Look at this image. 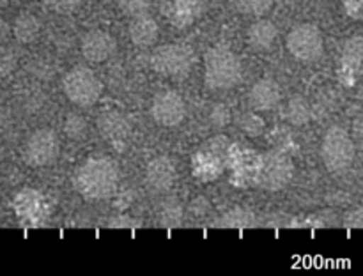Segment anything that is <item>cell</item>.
Masks as SVG:
<instances>
[{"mask_svg":"<svg viewBox=\"0 0 363 276\" xmlns=\"http://www.w3.org/2000/svg\"><path fill=\"white\" fill-rule=\"evenodd\" d=\"M73 184L89 200H103L116 193L119 170L110 158H89L74 172Z\"/></svg>","mask_w":363,"mask_h":276,"instance_id":"6da1fadb","label":"cell"},{"mask_svg":"<svg viewBox=\"0 0 363 276\" xmlns=\"http://www.w3.org/2000/svg\"><path fill=\"white\" fill-rule=\"evenodd\" d=\"M243 76L241 60L227 46H213L204 53V81L213 91L236 87Z\"/></svg>","mask_w":363,"mask_h":276,"instance_id":"7a4b0ae2","label":"cell"},{"mask_svg":"<svg viewBox=\"0 0 363 276\" xmlns=\"http://www.w3.org/2000/svg\"><path fill=\"white\" fill-rule=\"evenodd\" d=\"M233 142L223 134L209 138L191 156V173L201 183H213L225 170L227 152Z\"/></svg>","mask_w":363,"mask_h":276,"instance_id":"3957f363","label":"cell"},{"mask_svg":"<svg viewBox=\"0 0 363 276\" xmlns=\"http://www.w3.org/2000/svg\"><path fill=\"white\" fill-rule=\"evenodd\" d=\"M262 156L245 144H230L225 168L230 170V184L241 190L257 186Z\"/></svg>","mask_w":363,"mask_h":276,"instance_id":"277c9868","label":"cell"},{"mask_svg":"<svg viewBox=\"0 0 363 276\" xmlns=\"http://www.w3.org/2000/svg\"><path fill=\"white\" fill-rule=\"evenodd\" d=\"M62 88L66 98L73 105L80 106V108H89L101 98L103 84L92 69L85 66H74L64 76Z\"/></svg>","mask_w":363,"mask_h":276,"instance_id":"5b68a950","label":"cell"},{"mask_svg":"<svg viewBox=\"0 0 363 276\" xmlns=\"http://www.w3.org/2000/svg\"><path fill=\"white\" fill-rule=\"evenodd\" d=\"M354 142L344 127L332 126L326 131L321 144V156L330 172H342L350 168L354 161Z\"/></svg>","mask_w":363,"mask_h":276,"instance_id":"8992f818","label":"cell"},{"mask_svg":"<svg viewBox=\"0 0 363 276\" xmlns=\"http://www.w3.org/2000/svg\"><path fill=\"white\" fill-rule=\"evenodd\" d=\"M194 66V52L186 45L170 42L156 48L151 55V67L169 78H184Z\"/></svg>","mask_w":363,"mask_h":276,"instance_id":"52a82bcc","label":"cell"},{"mask_svg":"<svg viewBox=\"0 0 363 276\" xmlns=\"http://www.w3.org/2000/svg\"><path fill=\"white\" fill-rule=\"evenodd\" d=\"M286 46L300 62H314L325 52V38L314 23H300L291 28Z\"/></svg>","mask_w":363,"mask_h":276,"instance_id":"ba28073f","label":"cell"},{"mask_svg":"<svg viewBox=\"0 0 363 276\" xmlns=\"http://www.w3.org/2000/svg\"><path fill=\"white\" fill-rule=\"evenodd\" d=\"M262 156L257 186L268 191H279L289 184L294 176V165L282 151H269Z\"/></svg>","mask_w":363,"mask_h":276,"instance_id":"9c48e42d","label":"cell"},{"mask_svg":"<svg viewBox=\"0 0 363 276\" xmlns=\"http://www.w3.org/2000/svg\"><path fill=\"white\" fill-rule=\"evenodd\" d=\"M59 158V138L52 130H35L23 145V159L28 166L41 168L53 165Z\"/></svg>","mask_w":363,"mask_h":276,"instance_id":"30bf717a","label":"cell"},{"mask_svg":"<svg viewBox=\"0 0 363 276\" xmlns=\"http://www.w3.org/2000/svg\"><path fill=\"white\" fill-rule=\"evenodd\" d=\"M14 212L20 222L30 226H39L52 214V202L34 188H25L14 197Z\"/></svg>","mask_w":363,"mask_h":276,"instance_id":"8fae6325","label":"cell"},{"mask_svg":"<svg viewBox=\"0 0 363 276\" xmlns=\"http://www.w3.org/2000/svg\"><path fill=\"white\" fill-rule=\"evenodd\" d=\"M151 115L156 124L163 127H174L181 124L186 115V105L176 91H162L155 96L151 105Z\"/></svg>","mask_w":363,"mask_h":276,"instance_id":"7c38bea8","label":"cell"},{"mask_svg":"<svg viewBox=\"0 0 363 276\" xmlns=\"http://www.w3.org/2000/svg\"><path fill=\"white\" fill-rule=\"evenodd\" d=\"M116 39L112 38L110 32L101 30V28H92V30L85 32L80 42L82 55L89 62H105L116 53Z\"/></svg>","mask_w":363,"mask_h":276,"instance_id":"4fadbf2b","label":"cell"},{"mask_svg":"<svg viewBox=\"0 0 363 276\" xmlns=\"http://www.w3.org/2000/svg\"><path fill=\"white\" fill-rule=\"evenodd\" d=\"M98 130L101 133V137L106 142H110L117 151H124L126 149V144L131 134V126L123 113L116 112V110L103 112L98 117Z\"/></svg>","mask_w":363,"mask_h":276,"instance_id":"5bb4252c","label":"cell"},{"mask_svg":"<svg viewBox=\"0 0 363 276\" xmlns=\"http://www.w3.org/2000/svg\"><path fill=\"white\" fill-rule=\"evenodd\" d=\"M362 35H353V38L344 45L339 64V78L344 85H347V87L357 84L358 76H360L362 73Z\"/></svg>","mask_w":363,"mask_h":276,"instance_id":"9a60e30c","label":"cell"},{"mask_svg":"<svg viewBox=\"0 0 363 276\" xmlns=\"http://www.w3.org/2000/svg\"><path fill=\"white\" fill-rule=\"evenodd\" d=\"M176 183V166L167 156H156L145 168V184L156 193H165Z\"/></svg>","mask_w":363,"mask_h":276,"instance_id":"2e32d148","label":"cell"},{"mask_svg":"<svg viewBox=\"0 0 363 276\" xmlns=\"http://www.w3.org/2000/svg\"><path fill=\"white\" fill-rule=\"evenodd\" d=\"M282 99V88L273 78H262L255 81L254 87L248 92V103L257 112H269L277 108Z\"/></svg>","mask_w":363,"mask_h":276,"instance_id":"e0dca14e","label":"cell"},{"mask_svg":"<svg viewBox=\"0 0 363 276\" xmlns=\"http://www.w3.org/2000/svg\"><path fill=\"white\" fill-rule=\"evenodd\" d=\"M208 0H169L165 13L170 23L176 27H188L204 13Z\"/></svg>","mask_w":363,"mask_h":276,"instance_id":"ac0fdd59","label":"cell"},{"mask_svg":"<svg viewBox=\"0 0 363 276\" xmlns=\"http://www.w3.org/2000/svg\"><path fill=\"white\" fill-rule=\"evenodd\" d=\"M128 32H130V39L135 46H138V48H149L158 39L160 28L155 18L145 13H140L131 18Z\"/></svg>","mask_w":363,"mask_h":276,"instance_id":"d6986e66","label":"cell"},{"mask_svg":"<svg viewBox=\"0 0 363 276\" xmlns=\"http://www.w3.org/2000/svg\"><path fill=\"white\" fill-rule=\"evenodd\" d=\"M277 35H279V30H277V27L272 21L257 20L248 27L247 41L250 48L255 50V52H269L273 45H275Z\"/></svg>","mask_w":363,"mask_h":276,"instance_id":"ffe728a7","label":"cell"},{"mask_svg":"<svg viewBox=\"0 0 363 276\" xmlns=\"http://www.w3.org/2000/svg\"><path fill=\"white\" fill-rule=\"evenodd\" d=\"M41 34V23L32 13H20L13 21V35L21 45H30Z\"/></svg>","mask_w":363,"mask_h":276,"instance_id":"44dd1931","label":"cell"},{"mask_svg":"<svg viewBox=\"0 0 363 276\" xmlns=\"http://www.w3.org/2000/svg\"><path fill=\"white\" fill-rule=\"evenodd\" d=\"M286 119L294 126H303L311 119V110L308 103L301 96H294L289 99V105L286 108Z\"/></svg>","mask_w":363,"mask_h":276,"instance_id":"7402d4cb","label":"cell"},{"mask_svg":"<svg viewBox=\"0 0 363 276\" xmlns=\"http://www.w3.org/2000/svg\"><path fill=\"white\" fill-rule=\"evenodd\" d=\"M236 11L247 16H264L273 6V0H233Z\"/></svg>","mask_w":363,"mask_h":276,"instance_id":"603a6c76","label":"cell"},{"mask_svg":"<svg viewBox=\"0 0 363 276\" xmlns=\"http://www.w3.org/2000/svg\"><path fill=\"white\" fill-rule=\"evenodd\" d=\"M240 126H241V130L248 134V137L255 138V137H261V134L264 133L266 122L261 115H257V113L247 112L241 115Z\"/></svg>","mask_w":363,"mask_h":276,"instance_id":"cb8c5ba5","label":"cell"},{"mask_svg":"<svg viewBox=\"0 0 363 276\" xmlns=\"http://www.w3.org/2000/svg\"><path fill=\"white\" fill-rule=\"evenodd\" d=\"M64 133L71 140H82L87 134V122L84 120V117L77 115V113H69L64 120Z\"/></svg>","mask_w":363,"mask_h":276,"instance_id":"d4e9b609","label":"cell"},{"mask_svg":"<svg viewBox=\"0 0 363 276\" xmlns=\"http://www.w3.org/2000/svg\"><path fill=\"white\" fill-rule=\"evenodd\" d=\"M43 6L57 14H73L82 6V0H41Z\"/></svg>","mask_w":363,"mask_h":276,"instance_id":"484cf974","label":"cell"},{"mask_svg":"<svg viewBox=\"0 0 363 276\" xmlns=\"http://www.w3.org/2000/svg\"><path fill=\"white\" fill-rule=\"evenodd\" d=\"M18 66L16 53L7 46L0 45V76H9L14 73Z\"/></svg>","mask_w":363,"mask_h":276,"instance_id":"4316f807","label":"cell"},{"mask_svg":"<svg viewBox=\"0 0 363 276\" xmlns=\"http://www.w3.org/2000/svg\"><path fill=\"white\" fill-rule=\"evenodd\" d=\"M155 2L156 0H117L121 11L126 14H130V16L145 13V11H147Z\"/></svg>","mask_w":363,"mask_h":276,"instance_id":"83f0119b","label":"cell"},{"mask_svg":"<svg viewBox=\"0 0 363 276\" xmlns=\"http://www.w3.org/2000/svg\"><path fill=\"white\" fill-rule=\"evenodd\" d=\"M160 218H162V223H165V225H177L181 222V207L174 200L167 202L162 207Z\"/></svg>","mask_w":363,"mask_h":276,"instance_id":"f1b7e54d","label":"cell"},{"mask_svg":"<svg viewBox=\"0 0 363 276\" xmlns=\"http://www.w3.org/2000/svg\"><path fill=\"white\" fill-rule=\"evenodd\" d=\"M230 122V110L225 105L218 103L215 108L211 110V124L216 127H223Z\"/></svg>","mask_w":363,"mask_h":276,"instance_id":"f546056e","label":"cell"},{"mask_svg":"<svg viewBox=\"0 0 363 276\" xmlns=\"http://www.w3.org/2000/svg\"><path fill=\"white\" fill-rule=\"evenodd\" d=\"M250 222H252V214L241 211V209H236V211L229 212V214L225 216V222L223 223L229 226H247Z\"/></svg>","mask_w":363,"mask_h":276,"instance_id":"4dcf8cb0","label":"cell"},{"mask_svg":"<svg viewBox=\"0 0 363 276\" xmlns=\"http://www.w3.org/2000/svg\"><path fill=\"white\" fill-rule=\"evenodd\" d=\"M344 11L354 21H360L363 16V0H344Z\"/></svg>","mask_w":363,"mask_h":276,"instance_id":"1f68e13d","label":"cell"},{"mask_svg":"<svg viewBox=\"0 0 363 276\" xmlns=\"http://www.w3.org/2000/svg\"><path fill=\"white\" fill-rule=\"evenodd\" d=\"M350 218H353V219H347V223H350L351 226H362V211L360 209H357V211H354V214H351Z\"/></svg>","mask_w":363,"mask_h":276,"instance_id":"d6a6232c","label":"cell"},{"mask_svg":"<svg viewBox=\"0 0 363 276\" xmlns=\"http://www.w3.org/2000/svg\"><path fill=\"white\" fill-rule=\"evenodd\" d=\"M7 34V27L4 25V21H0V39H4V35Z\"/></svg>","mask_w":363,"mask_h":276,"instance_id":"836d02e7","label":"cell"},{"mask_svg":"<svg viewBox=\"0 0 363 276\" xmlns=\"http://www.w3.org/2000/svg\"><path fill=\"white\" fill-rule=\"evenodd\" d=\"M7 4H9V0H0V9H4V7H6Z\"/></svg>","mask_w":363,"mask_h":276,"instance_id":"e575fe53","label":"cell"},{"mask_svg":"<svg viewBox=\"0 0 363 276\" xmlns=\"http://www.w3.org/2000/svg\"><path fill=\"white\" fill-rule=\"evenodd\" d=\"M4 101V91H2V85H0V105H2Z\"/></svg>","mask_w":363,"mask_h":276,"instance_id":"d590c367","label":"cell"}]
</instances>
